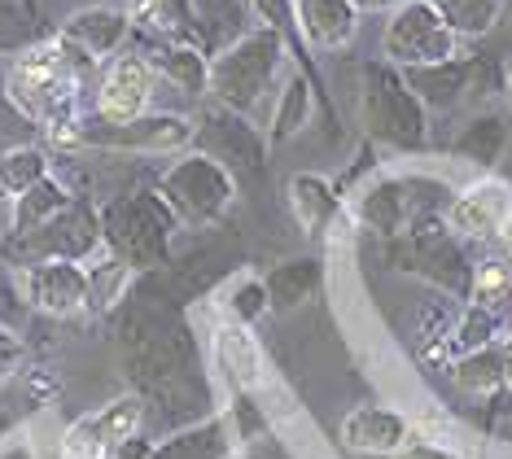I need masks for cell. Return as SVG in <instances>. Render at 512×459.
<instances>
[{
  "instance_id": "obj_1",
  "label": "cell",
  "mask_w": 512,
  "mask_h": 459,
  "mask_svg": "<svg viewBox=\"0 0 512 459\" xmlns=\"http://www.w3.org/2000/svg\"><path fill=\"white\" fill-rule=\"evenodd\" d=\"M92 62L88 53L71 49L66 40L36 44L9 66L5 92L27 119L49 127L57 136L62 127H75V101H79V75Z\"/></svg>"
},
{
  "instance_id": "obj_2",
  "label": "cell",
  "mask_w": 512,
  "mask_h": 459,
  "mask_svg": "<svg viewBox=\"0 0 512 459\" xmlns=\"http://www.w3.org/2000/svg\"><path fill=\"white\" fill-rule=\"evenodd\" d=\"M276 62H281V31H250L206 66V84L228 110H250L272 84Z\"/></svg>"
},
{
  "instance_id": "obj_3",
  "label": "cell",
  "mask_w": 512,
  "mask_h": 459,
  "mask_svg": "<svg viewBox=\"0 0 512 459\" xmlns=\"http://www.w3.org/2000/svg\"><path fill=\"white\" fill-rule=\"evenodd\" d=\"M460 35L442 22V14L429 0H403L399 9L386 22V35H381V49H386L390 66H434V62H451L456 57Z\"/></svg>"
},
{
  "instance_id": "obj_4",
  "label": "cell",
  "mask_w": 512,
  "mask_h": 459,
  "mask_svg": "<svg viewBox=\"0 0 512 459\" xmlns=\"http://www.w3.org/2000/svg\"><path fill=\"white\" fill-rule=\"evenodd\" d=\"M364 119H368V132L390 140V145H421L425 136L421 97L407 88V79L394 66H368Z\"/></svg>"
},
{
  "instance_id": "obj_5",
  "label": "cell",
  "mask_w": 512,
  "mask_h": 459,
  "mask_svg": "<svg viewBox=\"0 0 512 459\" xmlns=\"http://www.w3.org/2000/svg\"><path fill=\"white\" fill-rule=\"evenodd\" d=\"M141 416H145V403L136 394H123L110 407L88 411V416H79L62 433V459H110L127 438H136Z\"/></svg>"
},
{
  "instance_id": "obj_6",
  "label": "cell",
  "mask_w": 512,
  "mask_h": 459,
  "mask_svg": "<svg viewBox=\"0 0 512 459\" xmlns=\"http://www.w3.org/2000/svg\"><path fill=\"white\" fill-rule=\"evenodd\" d=\"M162 197L180 210L184 219H215L228 206L232 184L211 158H189L162 180Z\"/></svg>"
},
{
  "instance_id": "obj_7",
  "label": "cell",
  "mask_w": 512,
  "mask_h": 459,
  "mask_svg": "<svg viewBox=\"0 0 512 459\" xmlns=\"http://www.w3.org/2000/svg\"><path fill=\"white\" fill-rule=\"evenodd\" d=\"M22 298L36 311L75 315L88 306V272L71 258H40L22 272Z\"/></svg>"
},
{
  "instance_id": "obj_8",
  "label": "cell",
  "mask_w": 512,
  "mask_h": 459,
  "mask_svg": "<svg viewBox=\"0 0 512 459\" xmlns=\"http://www.w3.org/2000/svg\"><path fill=\"white\" fill-rule=\"evenodd\" d=\"M154 62L145 53H119L101 79V119L110 123H132L145 119L149 97H154Z\"/></svg>"
},
{
  "instance_id": "obj_9",
  "label": "cell",
  "mask_w": 512,
  "mask_h": 459,
  "mask_svg": "<svg viewBox=\"0 0 512 459\" xmlns=\"http://www.w3.org/2000/svg\"><path fill=\"white\" fill-rule=\"evenodd\" d=\"M508 215H512V193H508V184L482 180V184L464 188L456 202H451L447 223H451V232H460V237L482 241V237H495V232L508 223Z\"/></svg>"
},
{
  "instance_id": "obj_10",
  "label": "cell",
  "mask_w": 512,
  "mask_h": 459,
  "mask_svg": "<svg viewBox=\"0 0 512 459\" xmlns=\"http://www.w3.org/2000/svg\"><path fill=\"white\" fill-rule=\"evenodd\" d=\"M342 442L359 455H399L412 442V420L394 407H355L342 420Z\"/></svg>"
},
{
  "instance_id": "obj_11",
  "label": "cell",
  "mask_w": 512,
  "mask_h": 459,
  "mask_svg": "<svg viewBox=\"0 0 512 459\" xmlns=\"http://www.w3.org/2000/svg\"><path fill=\"white\" fill-rule=\"evenodd\" d=\"M215 368L228 376V385L237 394L263 390V385H267L263 346L250 337L246 324H228V328H219V333H215Z\"/></svg>"
},
{
  "instance_id": "obj_12",
  "label": "cell",
  "mask_w": 512,
  "mask_h": 459,
  "mask_svg": "<svg viewBox=\"0 0 512 459\" xmlns=\"http://www.w3.org/2000/svg\"><path fill=\"white\" fill-rule=\"evenodd\" d=\"M298 27L316 49H346L355 40L359 9L351 0H294Z\"/></svg>"
},
{
  "instance_id": "obj_13",
  "label": "cell",
  "mask_w": 512,
  "mask_h": 459,
  "mask_svg": "<svg viewBox=\"0 0 512 459\" xmlns=\"http://www.w3.org/2000/svg\"><path fill=\"white\" fill-rule=\"evenodd\" d=\"M84 140H101V145H141V149H167L189 140V123L184 119H132V123H110L97 119L92 127L79 132Z\"/></svg>"
},
{
  "instance_id": "obj_14",
  "label": "cell",
  "mask_w": 512,
  "mask_h": 459,
  "mask_svg": "<svg viewBox=\"0 0 512 459\" xmlns=\"http://www.w3.org/2000/svg\"><path fill=\"white\" fill-rule=\"evenodd\" d=\"M127 31H132V22H127V14H119V9H84V14H75L66 22L62 40L88 57H110L123 49Z\"/></svg>"
},
{
  "instance_id": "obj_15",
  "label": "cell",
  "mask_w": 512,
  "mask_h": 459,
  "mask_svg": "<svg viewBox=\"0 0 512 459\" xmlns=\"http://www.w3.org/2000/svg\"><path fill=\"white\" fill-rule=\"evenodd\" d=\"M403 79H407V88H412L421 101L447 110V105H456L464 97V88H469L473 62L451 57V62H434V66H412V70H403Z\"/></svg>"
},
{
  "instance_id": "obj_16",
  "label": "cell",
  "mask_w": 512,
  "mask_h": 459,
  "mask_svg": "<svg viewBox=\"0 0 512 459\" xmlns=\"http://www.w3.org/2000/svg\"><path fill=\"white\" fill-rule=\"evenodd\" d=\"M451 381H456L464 394H495L499 385H508V368H504V350H499V341L460 355L456 368H451Z\"/></svg>"
},
{
  "instance_id": "obj_17",
  "label": "cell",
  "mask_w": 512,
  "mask_h": 459,
  "mask_svg": "<svg viewBox=\"0 0 512 459\" xmlns=\"http://www.w3.org/2000/svg\"><path fill=\"white\" fill-rule=\"evenodd\" d=\"M71 206V197H66V188L53 180V175H44L36 188H27V193L14 202V232H36L44 223H53L62 210Z\"/></svg>"
},
{
  "instance_id": "obj_18",
  "label": "cell",
  "mask_w": 512,
  "mask_h": 459,
  "mask_svg": "<svg viewBox=\"0 0 512 459\" xmlns=\"http://www.w3.org/2000/svg\"><path fill=\"white\" fill-rule=\"evenodd\" d=\"M49 175V158L31 145H18L0 158V202H18L27 188H36Z\"/></svg>"
},
{
  "instance_id": "obj_19",
  "label": "cell",
  "mask_w": 512,
  "mask_h": 459,
  "mask_svg": "<svg viewBox=\"0 0 512 459\" xmlns=\"http://www.w3.org/2000/svg\"><path fill=\"white\" fill-rule=\"evenodd\" d=\"M228 455V429L224 420H211V425H197L180 438H171L167 446H158L149 459H224Z\"/></svg>"
},
{
  "instance_id": "obj_20",
  "label": "cell",
  "mask_w": 512,
  "mask_h": 459,
  "mask_svg": "<svg viewBox=\"0 0 512 459\" xmlns=\"http://www.w3.org/2000/svg\"><path fill=\"white\" fill-rule=\"evenodd\" d=\"M429 5L438 9L442 22H447L456 35H482L499 22L504 0H429Z\"/></svg>"
},
{
  "instance_id": "obj_21",
  "label": "cell",
  "mask_w": 512,
  "mask_h": 459,
  "mask_svg": "<svg viewBox=\"0 0 512 459\" xmlns=\"http://www.w3.org/2000/svg\"><path fill=\"white\" fill-rule=\"evenodd\" d=\"M359 219L372 232H399L403 223V184L399 180H381L368 188V197L359 202Z\"/></svg>"
},
{
  "instance_id": "obj_22",
  "label": "cell",
  "mask_w": 512,
  "mask_h": 459,
  "mask_svg": "<svg viewBox=\"0 0 512 459\" xmlns=\"http://www.w3.org/2000/svg\"><path fill=\"white\" fill-rule=\"evenodd\" d=\"M289 193H294V210L307 228H324V223L337 215V197H333L329 180H320V175H298Z\"/></svg>"
},
{
  "instance_id": "obj_23",
  "label": "cell",
  "mask_w": 512,
  "mask_h": 459,
  "mask_svg": "<svg viewBox=\"0 0 512 459\" xmlns=\"http://www.w3.org/2000/svg\"><path fill=\"white\" fill-rule=\"evenodd\" d=\"M316 276H320V272H316V263H311V258H298V263L276 267L272 280H267V298H272V306L289 311V306H298V302L311 293Z\"/></svg>"
},
{
  "instance_id": "obj_24",
  "label": "cell",
  "mask_w": 512,
  "mask_h": 459,
  "mask_svg": "<svg viewBox=\"0 0 512 459\" xmlns=\"http://www.w3.org/2000/svg\"><path fill=\"white\" fill-rule=\"evenodd\" d=\"M469 293H473L477 306H491V311L504 315V306L512 302V267L495 263V258H491V263H477Z\"/></svg>"
},
{
  "instance_id": "obj_25",
  "label": "cell",
  "mask_w": 512,
  "mask_h": 459,
  "mask_svg": "<svg viewBox=\"0 0 512 459\" xmlns=\"http://www.w3.org/2000/svg\"><path fill=\"white\" fill-rule=\"evenodd\" d=\"M127 285V267L119 258H97V263L88 267V306L92 311H101V306H110L119 298V289Z\"/></svg>"
},
{
  "instance_id": "obj_26",
  "label": "cell",
  "mask_w": 512,
  "mask_h": 459,
  "mask_svg": "<svg viewBox=\"0 0 512 459\" xmlns=\"http://www.w3.org/2000/svg\"><path fill=\"white\" fill-rule=\"evenodd\" d=\"M267 289L259 285V280H241V285H232L228 293V315H232V324H250V320H259V315L267 311Z\"/></svg>"
},
{
  "instance_id": "obj_27",
  "label": "cell",
  "mask_w": 512,
  "mask_h": 459,
  "mask_svg": "<svg viewBox=\"0 0 512 459\" xmlns=\"http://www.w3.org/2000/svg\"><path fill=\"white\" fill-rule=\"evenodd\" d=\"M499 149H504V123H495V119L469 127V136L460 140V153H469L473 162H495Z\"/></svg>"
},
{
  "instance_id": "obj_28",
  "label": "cell",
  "mask_w": 512,
  "mask_h": 459,
  "mask_svg": "<svg viewBox=\"0 0 512 459\" xmlns=\"http://www.w3.org/2000/svg\"><path fill=\"white\" fill-rule=\"evenodd\" d=\"M158 66L167 70L171 79H176V84H184V88H202L206 84V62L197 53H189V49H176V53H162L158 57Z\"/></svg>"
},
{
  "instance_id": "obj_29",
  "label": "cell",
  "mask_w": 512,
  "mask_h": 459,
  "mask_svg": "<svg viewBox=\"0 0 512 459\" xmlns=\"http://www.w3.org/2000/svg\"><path fill=\"white\" fill-rule=\"evenodd\" d=\"M302 119H307V84H302V79H294V84L285 88L281 110H276V136L298 132V123H302Z\"/></svg>"
},
{
  "instance_id": "obj_30",
  "label": "cell",
  "mask_w": 512,
  "mask_h": 459,
  "mask_svg": "<svg viewBox=\"0 0 512 459\" xmlns=\"http://www.w3.org/2000/svg\"><path fill=\"white\" fill-rule=\"evenodd\" d=\"M18 363H22V341L14 337V328L9 324H0V385L18 372Z\"/></svg>"
},
{
  "instance_id": "obj_31",
  "label": "cell",
  "mask_w": 512,
  "mask_h": 459,
  "mask_svg": "<svg viewBox=\"0 0 512 459\" xmlns=\"http://www.w3.org/2000/svg\"><path fill=\"white\" fill-rule=\"evenodd\" d=\"M394 459H460V455H451L447 446H434V442H407Z\"/></svg>"
},
{
  "instance_id": "obj_32",
  "label": "cell",
  "mask_w": 512,
  "mask_h": 459,
  "mask_svg": "<svg viewBox=\"0 0 512 459\" xmlns=\"http://www.w3.org/2000/svg\"><path fill=\"white\" fill-rule=\"evenodd\" d=\"M359 14H386V9H399L403 0H351Z\"/></svg>"
},
{
  "instance_id": "obj_33",
  "label": "cell",
  "mask_w": 512,
  "mask_h": 459,
  "mask_svg": "<svg viewBox=\"0 0 512 459\" xmlns=\"http://www.w3.org/2000/svg\"><path fill=\"white\" fill-rule=\"evenodd\" d=\"M499 241H504V250L512 254V215H508V223H504V228H499Z\"/></svg>"
},
{
  "instance_id": "obj_34",
  "label": "cell",
  "mask_w": 512,
  "mask_h": 459,
  "mask_svg": "<svg viewBox=\"0 0 512 459\" xmlns=\"http://www.w3.org/2000/svg\"><path fill=\"white\" fill-rule=\"evenodd\" d=\"M5 433H9V416H5V411H0V438H5Z\"/></svg>"
},
{
  "instance_id": "obj_35",
  "label": "cell",
  "mask_w": 512,
  "mask_h": 459,
  "mask_svg": "<svg viewBox=\"0 0 512 459\" xmlns=\"http://www.w3.org/2000/svg\"><path fill=\"white\" fill-rule=\"evenodd\" d=\"M508 97H512V84H508Z\"/></svg>"
}]
</instances>
